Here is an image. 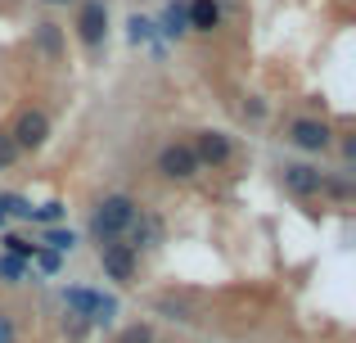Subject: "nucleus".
<instances>
[{
  "mask_svg": "<svg viewBox=\"0 0 356 343\" xmlns=\"http://www.w3.org/2000/svg\"><path fill=\"white\" fill-rule=\"evenodd\" d=\"M131 221H136V203H131L127 194H108L95 208V217H90V230H95L104 244H113L122 230H131Z\"/></svg>",
  "mask_w": 356,
  "mask_h": 343,
  "instance_id": "nucleus-1",
  "label": "nucleus"
},
{
  "mask_svg": "<svg viewBox=\"0 0 356 343\" xmlns=\"http://www.w3.org/2000/svg\"><path fill=\"white\" fill-rule=\"evenodd\" d=\"M9 141H14L18 150H41V145L50 141V118H45L41 109H27V113H18Z\"/></svg>",
  "mask_w": 356,
  "mask_h": 343,
  "instance_id": "nucleus-2",
  "label": "nucleus"
},
{
  "mask_svg": "<svg viewBox=\"0 0 356 343\" xmlns=\"http://www.w3.org/2000/svg\"><path fill=\"white\" fill-rule=\"evenodd\" d=\"M158 172L172 176V181H190V176L199 172V159H194L190 145H167V150L158 154Z\"/></svg>",
  "mask_w": 356,
  "mask_h": 343,
  "instance_id": "nucleus-3",
  "label": "nucleus"
},
{
  "mask_svg": "<svg viewBox=\"0 0 356 343\" xmlns=\"http://www.w3.org/2000/svg\"><path fill=\"white\" fill-rule=\"evenodd\" d=\"M63 303L72 308V317H86V321H108L118 312L113 298H99V294H90V289H68Z\"/></svg>",
  "mask_w": 356,
  "mask_h": 343,
  "instance_id": "nucleus-4",
  "label": "nucleus"
},
{
  "mask_svg": "<svg viewBox=\"0 0 356 343\" xmlns=\"http://www.w3.org/2000/svg\"><path fill=\"white\" fill-rule=\"evenodd\" d=\"M104 27H108L104 0H86V5H81V18H77V36L86 45H99V41H104Z\"/></svg>",
  "mask_w": 356,
  "mask_h": 343,
  "instance_id": "nucleus-5",
  "label": "nucleus"
},
{
  "mask_svg": "<svg viewBox=\"0 0 356 343\" xmlns=\"http://www.w3.org/2000/svg\"><path fill=\"white\" fill-rule=\"evenodd\" d=\"M289 141H293L298 150H307V154H321V150H330V127H325V122H312V118H302V122L289 127Z\"/></svg>",
  "mask_w": 356,
  "mask_h": 343,
  "instance_id": "nucleus-6",
  "label": "nucleus"
},
{
  "mask_svg": "<svg viewBox=\"0 0 356 343\" xmlns=\"http://www.w3.org/2000/svg\"><path fill=\"white\" fill-rule=\"evenodd\" d=\"M190 150H194V159H199V168H203V163L221 168V163L230 159V136H226V131H203L199 141L190 145Z\"/></svg>",
  "mask_w": 356,
  "mask_h": 343,
  "instance_id": "nucleus-7",
  "label": "nucleus"
},
{
  "mask_svg": "<svg viewBox=\"0 0 356 343\" xmlns=\"http://www.w3.org/2000/svg\"><path fill=\"white\" fill-rule=\"evenodd\" d=\"M99 257H104V271L113 276V280H131V271H136V253H131L127 244H104Z\"/></svg>",
  "mask_w": 356,
  "mask_h": 343,
  "instance_id": "nucleus-8",
  "label": "nucleus"
},
{
  "mask_svg": "<svg viewBox=\"0 0 356 343\" xmlns=\"http://www.w3.org/2000/svg\"><path fill=\"white\" fill-rule=\"evenodd\" d=\"M185 18H190V32H212V27H221V5L217 0H190Z\"/></svg>",
  "mask_w": 356,
  "mask_h": 343,
  "instance_id": "nucleus-9",
  "label": "nucleus"
},
{
  "mask_svg": "<svg viewBox=\"0 0 356 343\" xmlns=\"http://www.w3.org/2000/svg\"><path fill=\"white\" fill-rule=\"evenodd\" d=\"M284 185H289L293 194H316V190L325 185V176L312 172L307 163H289V168H284Z\"/></svg>",
  "mask_w": 356,
  "mask_h": 343,
  "instance_id": "nucleus-10",
  "label": "nucleus"
},
{
  "mask_svg": "<svg viewBox=\"0 0 356 343\" xmlns=\"http://www.w3.org/2000/svg\"><path fill=\"white\" fill-rule=\"evenodd\" d=\"M36 45H41L50 59H59V54H63V36H59V27H54V23H41V27H36Z\"/></svg>",
  "mask_w": 356,
  "mask_h": 343,
  "instance_id": "nucleus-11",
  "label": "nucleus"
},
{
  "mask_svg": "<svg viewBox=\"0 0 356 343\" xmlns=\"http://www.w3.org/2000/svg\"><path fill=\"white\" fill-rule=\"evenodd\" d=\"M163 32L167 36H181V32H190V18H185V5H172L163 14Z\"/></svg>",
  "mask_w": 356,
  "mask_h": 343,
  "instance_id": "nucleus-12",
  "label": "nucleus"
},
{
  "mask_svg": "<svg viewBox=\"0 0 356 343\" xmlns=\"http://www.w3.org/2000/svg\"><path fill=\"white\" fill-rule=\"evenodd\" d=\"M45 244H50V253H68L77 244V235L72 230H45Z\"/></svg>",
  "mask_w": 356,
  "mask_h": 343,
  "instance_id": "nucleus-13",
  "label": "nucleus"
},
{
  "mask_svg": "<svg viewBox=\"0 0 356 343\" xmlns=\"http://www.w3.org/2000/svg\"><path fill=\"white\" fill-rule=\"evenodd\" d=\"M0 212H14V217H32V203H23L18 194H0Z\"/></svg>",
  "mask_w": 356,
  "mask_h": 343,
  "instance_id": "nucleus-14",
  "label": "nucleus"
},
{
  "mask_svg": "<svg viewBox=\"0 0 356 343\" xmlns=\"http://www.w3.org/2000/svg\"><path fill=\"white\" fill-rule=\"evenodd\" d=\"M5 244H9V257H18V262H23V257H36V244H27L23 235H9Z\"/></svg>",
  "mask_w": 356,
  "mask_h": 343,
  "instance_id": "nucleus-15",
  "label": "nucleus"
},
{
  "mask_svg": "<svg viewBox=\"0 0 356 343\" xmlns=\"http://www.w3.org/2000/svg\"><path fill=\"white\" fill-rule=\"evenodd\" d=\"M0 276H5V280H23V276H27V266L23 262H18V257H0Z\"/></svg>",
  "mask_w": 356,
  "mask_h": 343,
  "instance_id": "nucleus-16",
  "label": "nucleus"
},
{
  "mask_svg": "<svg viewBox=\"0 0 356 343\" xmlns=\"http://www.w3.org/2000/svg\"><path fill=\"white\" fill-rule=\"evenodd\" d=\"M118 343H154V330L149 326H131V330H122Z\"/></svg>",
  "mask_w": 356,
  "mask_h": 343,
  "instance_id": "nucleus-17",
  "label": "nucleus"
},
{
  "mask_svg": "<svg viewBox=\"0 0 356 343\" xmlns=\"http://www.w3.org/2000/svg\"><path fill=\"white\" fill-rule=\"evenodd\" d=\"M149 36H154V23H149V18H131V41H149Z\"/></svg>",
  "mask_w": 356,
  "mask_h": 343,
  "instance_id": "nucleus-18",
  "label": "nucleus"
},
{
  "mask_svg": "<svg viewBox=\"0 0 356 343\" xmlns=\"http://www.w3.org/2000/svg\"><path fill=\"white\" fill-rule=\"evenodd\" d=\"M14 159H18V145L9 141L5 131H0V172H5V168H9V163H14Z\"/></svg>",
  "mask_w": 356,
  "mask_h": 343,
  "instance_id": "nucleus-19",
  "label": "nucleus"
},
{
  "mask_svg": "<svg viewBox=\"0 0 356 343\" xmlns=\"http://www.w3.org/2000/svg\"><path fill=\"white\" fill-rule=\"evenodd\" d=\"M32 217H41V221H59V217H63V203H45V208H32Z\"/></svg>",
  "mask_w": 356,
  "mask_h": 343,
  "instance_id": "nucleus-20",
  "label": "nucleus"
},
{
  "mask_svg": "<svg viewBox=\"0 0 356 343\" xmlns=\"http://www.w3.org/2000/svg\"><path fill=\"white\" fill-rule=\"evenodd\" d=\"M0 343H14V321H9V312H0Z\"/></svg>",
  "mask_w": 356,
  "mask_h": 343,
  "instance_id": "nucleus-21",
  "label": "nucleus"
},
{
  "mask_svg": "<svg viewBox=\"0 0 356 343\" xmlns=\"http://www.w3.org/2000/svg\"><path fill=\"white\" fill-rule=\"evenodd\" d=\"M36 262H41V271H59V253H36Z\"/></svg>",
  "mask_w": 356,
  "mask_h": 343,
  "instance_id": "nucleus-22",
  "label": "nucleus"
},
{
  "mask_svg": "<svg viewBox=\"0 0 356 343\" xmlns=\"http://www.w3.org/2000/svg\"><path fill=\"white\" fill-rule=\"evenodd\" d=\"M45 5H68V0H45Z\"/></svg>",
  "mask_w": 356,
  "mask_h": 343,
  "instance_id": "nucleus-23",
  "label": "nucleus"
},
{
  "mask_svg": "<svg viewBox=\"0 0 356 343\" xmlns=\"http://www.w3.org/2000/svg\"><path fill=\"white\" fill-rule=\"evenodd\" d=\"M0 226H5V212H0Z\"/></svg>",
  "mask_w": 356,
  "mask_h": 343,
  "instance_id": "nucleus-24",
  "label": "nucleus"
}]
</instances>
